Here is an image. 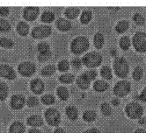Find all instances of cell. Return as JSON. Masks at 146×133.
Instances as JSON below:
<instances>
[{
    "mask_svg": "<svg viewBox=\"0 0 146 133\" xmlns=\"http://www.w3.org/2000/svg\"><path fill=\"white\" fill-rule=\"evenodd\" d=\"M113 70L115 75L119 78H126L129 72V67L126 59L124 57L115 58V60L113 61Z\"/></svg>",
    "mask_w": 146,
    "mask_h": 133,
    "instance_id": "cell-1",
    "label": "cell"
},
{
    "mask_svg": "<svg viewBox=\"0 0 146 133\" xmlns=\"http://www.w3.org/2000/svg\"><path fill=\"white\" fill-rule=\"evenodd\" d=\"M89 48V40L86 37L80 36L72 40L70 49L71 52L75 54H81Z\"/></svg>",
    "mask_w": 146,
    "mask_h": 133,
    "instance_id": "cell-2",
    "label": "cell"
},
{
    "mask_svg": "<svg viewBox=\"0 0 146 133\" xmlns=\"http://www.w3.org/2000/svg\"><path fill=\"white\" fill-rule=\"evenodd\" d=\"M125 112L128 117L131 119H138L141 118L143 114V109L142 105L135 102H132L126 105Z\"/></svg>",
    "mask_w": 146,
    "mask_h": 133,
    "instance_id": "cell-3",
    "label": "cell"
},
{
    "mask_svg": "<svg viewBox=\"0 0 146 133\" xmlns=\"http://www.w3.org/2000/svg\"><path fill=\"white\" fill-rule=\"evenodd\" d=\"M82 62L88 67H96L102 62V55L97 52L87 53L83 57Z\"/></svg>",
    "mask_w": 146,
    "mask_h": 133,
    "instance_id": "cell-4",
    "label": "cell"
},
{
    "mask_svg": "<svg viewBox=\"0 0 146 133\" xmlns=\"http://www.w3.org/2000/svg\"><path fill=\"white\" fill-rule=\"evenodd\" d=\"M132 43L135 50L138 53L146 52V33L143 32H137L133 36Z\"/></svg>",
    "mask_w": 146,
    "mask_h": 133,
    "instance_id": "cell-5",
    "label": "cell"
},
{
    "mask_svg": "<svg viewBox=\"0 0 146 133\" xmlns=\"http://www.w3.org/2000/svg\"><path fill=\"white\" fill-rule=\"evenodd\" d=\"M131 90V84L128 81H120L113 88V94L116 96L123 97L127 96Z\"/></svg>",
    "mask_w": 146,
    "mask_h": 133,
    "instance_id": "cell-6",
    "label": "cell"
},
{
    "mask_svg": "<svg viewBox=\"0 0 146 133\" xmlns=\"http://www.w3.org/2000/svg\"><path fill=\"white\" fill-rule=\"evenodd\" d=\"M45 118L48 122V124L51 126H57L60 124V121H61L59 111L53 108L48 109L46 110Z\"/></svg>",
    "mask_w": 146,
    "mask_h": 133,
    "instance_id": "cell-7",
    "label": "cell"
},
{
    "mask_svg": "<svg viewBox=\"0 0 146 133\" xmlns=\"http://www.w3.org/2000/svg\"><path fill=\"white\" fill-rule=\"evenodd\" d=\"M19 72L20 75L23 76H31L33 75L35 72V66L34 63L30 62V61H24V62L20 63L18 67Z\"/></svg>",
    "mask_w": 146,
    "mask_h": 133,
    "instance_id": "cell-8",
    "label": "cell"
},
{
    "mask_svg": "<svg viewBox=\"0 0 146 133\" xmlns=\"http://www.w3.org/2000/svg\"><path fill=\"white\" fill-rule=\"evenodd\" d=\"M51 33V27L48 26H38L32 31V36L35 39H43L49 36Z\"/></svg>",
    "mask_w": 146,
    "mask_h": 133,
    "instance_id": "cell-9",
    "label": "cell"
},
{
    "mask_svg": "<svg viewBox=\"0 0 146 133\" xmlns=\"http://www.w3.org/2000/svg\"><path fill=\"white\" fill-rule=\"evenodd\" d=\"M39 12H40L39 7L27 6L24 9L23 17L25 18V19L28 20V21H34L39 15Z\"/></svg>",
    "mask_w": 146,
    "mask_h": 133,
    "instance_id": "cell-10",
    "label": "cell"
},
{
    "mask_svg": "<svg viewBox=\"0 0 146 133\" xmlns=\"http://www.w3.org/2000/svg\"><path fill=\"white\" fill-rule=\"evenodd\" d=\"M0 76L8 80H13L16 78V73L12 67L2 64L0 65Z\"/></svg>",
    "mask_w": 146,
    "mask_h": 133,
    "instance_id": "cell-11",
    "label": "cell"
},
{
    "mask_svg": "<svg viewBox=\"0 0 146 133\" xmlns=\"http://www.w3.org/2000/svg\"><path fill=\"white\" fill-rule=\"evenodd\" d=\"M26 103V99L22 95H14L11 99V106L14 109H19L23 108Z\"/></svg>",
    "mask_w": 146,
    "mask_h": 133,
    "instance_id": "cell-12",
    "label": "cell"
},
{
    "mask_svg": "<svg viewBox=\"0 0 146 133\" xmlns=\"http://www.w3.org/2000/svg\"><path fill=\"white\" fill-rule=\"evenodd\" d=\"M31 89L34 92L35 94H41L44 90V83L43 81L40 79H34L32 81H31Z\"/></svg>",
    "mask_w": 146,
    "mask_h": 133,
    "instance_id": "cell-13",
    "label": "cell"
},
{
    "mask_svg": "<svg viewBox=\"0 0 146 133\" xmlns=\"http://www.w3.org/2000/svg\"><path fill=\"white\" fill-rule=\"evenodd\" d=\"M27 124L30 126H33V127H40L43 124V120L41 118L40 116L39 115H33L27 118Z\"/></svg>",
    "mask_w": 146,
    "mask_h": 133,
    "instance_id": "cell-14",
    "label": "cell"
},
{
    "mask_svg": "<svg viewBox=\"0 0 146 133\" xmlns=\"http://www.w3.org/2000/svg\"><path fill=\"white\" fill-rule=\"evenodd\" d=\"M56 25V27L60 31H62V32H66V31H69L71 28V23L65 18L57 19Z\"/></svg>",
    "mask_w": 146,
    "mask_h": 133,
    "instance_id": "cell-15",
    "label": "cell"
},
{
    "mask_svg": "<svg viewBox=\"0 0 146 133\" xmlns=\"http://www.w3.org/2000/svg\"><path fill=\"white\" fill-rule=\"evenodd\" d=\"M77 84L81 89H87L90 87L91 81L86 78V76L84 74H82L81 75L78 76L77 80Z\"/></svg>",
    "mask_w": 146,
    "mask_h": 133,
    "instance_id": "cell-16",
    "label": "cell"
},
{
    "mask_svg": "<svg viewBox=\"0 0 146 133\" xmlns=\"http://www.w3.org/2000/svg\"><path fill=\"white\" fill-rule=\"evenodd\" d=\"M9 133H25V125L19 121L14 122L10 127Z\"/></svg>",
    "mask_w": 146,
    "mask_h": 133,
    "instance_id": "cell-17",
    "label": "cell"
},
{
    "mask_svg": "<svg viewBox=\"0 0 146 133\" xmlns=\"http://www.w3.org/2000/svg\"><path fill=\"white\" fill-rule=\"evenodd\" d=\"M109 85L107 81H102V80H98L96 81L94 84H93V88L97 92H104L108 88Z\"/></svg>",
    "mask_w": 146,
    "mask_h": 133,
    "instance_id": "cell-18",
    "label": "cell"
},
{
    "mask_svg": "<svg viewBox=\"0 0 146 133\" xmlns=\"http://www.w3.org/2000/svg\"><path fill=\"white\" fill-rule=\"evenodd\" d=\"M93 43H94V46L97 49L102 48L104 43H105V37H104V35L101 33H95L94 38H93Z\"/></svg>",
    "mask_w": 146,
    "mask_h": 133,
    "instance_id": "cell-19",
    "label": "cell"
},
{
    "mask_svg": "<svg viewBox=\"0 0 146 133\" xmlns=\"http://www.w3.org/2000/svg\"><path fill=\"white\" fill-rule=\"evenodd\" d=\"M79 12H80V10L78 7H68L65 10L64 14L67 18L73 19V18H76L78 16Z\"/></svg>",
    "mask_w": 146,
    "mask_h": 133,
    "instance_id": "cell-20",
    "label": "cell"
},
{
    "mask_svg": "<svg viewBox=\"0 0 146 133\" xmlns=\"http://www.w3.org/2000/svg\"><path fill=\"white\" fill-rule=\"evenodd\" d=\"M17 32L19 35L27 36L29 33V26L26 22H19L17 26Z\"/></svg>",
    "mask_w": 146,
    "mask_h": 133,
    "instance_id": "cell-21",
    "label": "cell"
},
{
    "mask_svg": "<svg viewBox=\"0 0 146 133\" xmlns=\"http://www.w3.org/2000/svg\"><path fill=\"white\" fill-rule=\"evenodd\" d=\"M129 21H127V20H121L115 26V31L118 33H123L129 29Z\"/></svg>",
    "mask_w": 146,
    "mask_h": 133,
    "instance_id": "cell-22",
    "label": "cell"
},
{
    "mask_svg": "<svg viewBox=\"0 0 146 133\" xmlns=\"http://www.w3.org/2000/svg\"><path fill=\"white\" fill-rule=\"evenodd\" d=\"M66 115L69 117V119L74 121L78 117V111L76 107L74 106H68L66 108Z\"/></svg>",
    "mask_w": 146,
    "mask_h": 133,
    "instance_id": "cell-23",
    "label": "cell"
},
{
    "mask_svg": "<svg viewBox=\"0 0 146 133\" xmlns=\"http://www.w3.org/2000/svg\"><path fill=\"white\" fill-rule=\"evenodd\" d=\"M100 75L105 80H111L113 78L111 68L108 66H103L100 69Z\"/></svg>",
    "mask_w": 146,
    "mask_h": 133,
    "instance_id": "cell-24",
    "label": "cell"
},
{
    "mask_svg": "<svg viewBox=\"0 0 146 133\" xmlns=\"http://www.w3.org/2000/svg\"><path fill=\"white\" fill-rule=\"evenodd\" d=\"M96 117H97V114L94 110H86L84 112V114H83V119L86 122H93L95 119H96Z\"/></svg>",
    "mask_w": 146,
    "mask_h": 133,
    "instance_id": "cell-25",
    "label": "cell"
},
{
    "mask_svg": "<svg viewBox=\"0 0 146 133\" xmlns=\"http://www.w3.org/2000/svg\"><path fill=\"white\" fill-rule=\"evenodd\" d=\"M143 76V69L142 67L140 66H137L135 67L134 71H133V75H132V77L135 81H139Z\"/></svg>",
    "mask_w": 146,
    "mask_h": 133,
    "instance_id": "cell-26",
    "label": "cell"
},
{
    "mask_svg": "<svg viewBox=\"0 0 146 133\" xmlns=\"http://www.w3.org/2000/svg\"><path fill=\"white\" fill-rule=\"evenodd\" d=\"M54 19H55V14L52 12L47 11L44 12L42 15H41V21L44 23H51L54 21Z\"/></svg>",
    "mask_w": 146,
    "mask_h": 133,
    "instance_id": "cell-27",
    "label": "cell"
},
{
    "mask_svg": "<svg viewBox=\"0 0 146 133\" xmlns=\"http://www.w3.org/2000/svg\"><path fill=\"white\" fill-rule=\"evenodd\" d=\"M57 95L59 96V98L62 101H66L69 98V91L65 87H59L56 90Z\"/></svg>",
    "mask_w": 146,
    "mask_h": 133,
    "instance_id": "cell-28",
    "label": "cell"
},
{
    "mask_svg": "<svg viewBox=\"0 0 146 133\" xmlns=\"http://www.w3.org/2000/svg\"><path fill=\"white\" fill-rule=\"evenodd\" d=\"M119 44H120V47L122 50L127 51L129 49V47H130V39L128 36H123L121 38Z\"/></svg>",
    "mask_w": 146,
    "mask_h": 133,
    "instance_id": "cell-29",
    "label": "cell"
},
{
    "mask_svg": "<svg viewBox=\"0 0 146 133\" xmlns=\"http://www.w3.org/2000/svg\"><path fill=\"white\" fill-rule=\"evenodd\" d=\"M8 86L5 83H0V100L5 101L8 96Z\"/></svg>",
    "mask_w": 146,
    "mask_h": 133,
    "instance_id": "cell-30",
    "label": "cell"
},
{
    "mask_svg": "<svg viewBox=\"0 0 146 133\" xmlns=\"http://www.w3.org/2000/svg\"><path fill=\"white\" fill-rule=\"evenodd\" d=\"M92 13L91 11H88V10H86V11H84L80 17V21L81 23L83 24H88L91 20H92Z\"/></svg>",
    "mask_w": 146,
    "mask_h": 133,
    "instance_id": "cell-31",
    "label": "cell"
},
{
    "mask_svg": "<svg viewBox=\"0 0 146 133\" xmlns=\"http://www.w3.org/2000/svg\"><path fill=\"white\" fill-rule=\"evenodd\" d=\"M55 72H56V67L54 65H48L41 69V75L45 76L53 75Z\"/></svg>",
    "mask_w": 146,
    "mask_h": 133,
    "instance_id": "cell-32",
    "label": "cell"
},
{
    "mask_svg": "<svg viewBox=\"0 0 146 133\" xmlns=\"http://www.w3.org/2000/svg\"><path fill=\"white\" fill-rule=\"evenodd\" d=\"M14 45L13 40L7 38H0V47H5V48H11Z\"/></svg>",
    "mask_w": 146,
    "mask_h": 133,
    "instance_id": "cell-33",
    "label": "cell"
},
{
    "mask_svg": "<svg viewBox=\"0 0 146 133\" xmlns=\"http://www.w3.org/2000/svg\"><path fill=\"white\" fill-rule=\"evenodd\" d=\"M100 109H101V112L103 113V115H105L107 117H109L112 115V112H113L112 108L108 103H103L100 106Z\"/></svg>",
    "mask_w": 146,
    "mask_h": 133,
    "instance_id": "cell-34",
    "label": "cell"
},
{
    "mask_svg": "<svg viewBox=\"0 0 146 133\" xmlns=\"http://www.w3.org/2000/svg\"><path fill=\"white\" fill-rule=\"evenodd\" d=\"M59 80L61 83H70L74 80V75H71V74H64V75H62L59 77Z\"/></svg>",
    "mask_w": 146,
    "mask_h": 133,
    "instance_id": "cell-35",
    "label": "cell"
},
{
    "mask_svg": "<svg viewBox=\"0 0 146 133\" xmlns=\"http://www.w3.org/2000/svg\"><path fill=\"white\" fill-rule=\"evenodd\" d=\"M70 68V63L66 60H62L58 63V70L61 72H66Z\"/></svg>",
    "mask_w": 146,
    "mask_h": 133,
    "instance_id": "cell-36",
    "label": "cell"
},
{
    "mask_svg": "<svg viewBox=\"0 0 146 133\" xmlns=\"http://www.w3.org/2000/svg\"><path fill=\"white\" fill-rule=\"evenodd\" d=\"M11 30V25L6 19H0V31L1 32H9Z\"/></svg>",
    "mask_w": 146,
    "mask_h": 133,
    "instance_id": "cell-37",
    "label": "cell"
},
{
    "mask_svg": "<svg viewBox=\"0 0 146 133\" xmlns=\"http://www.w3.org/2000/svg\"><path fill=\"white\" fill-rule=\"evenodd\" d=\"M41 102L46 105L53 104L55 103V97L50 94H48V95H45L41 97Z\"/></svg>",
    "mask_w": 146,
    "mask_h": 133,
    "instance_id": "cell-38",
    "label": "cell"
},
{
    "mask_svg": "<svg viewBox=\"0 0 146 133\" xmlns=\"http://www.w3.org/2000/svg\"><path fill=\"white\" fill-rule=\"evenodd\" d=\"M133 20L135 21V23L138 26H143L145 23V19L143 16L140 13H135L133 17Z\"/></svg>",
    "mask_w": 146,
    "mask_h": 133,
    "instance_id": "cell-39",
    "label": "cell"
},
{
    "mask_svg": "<svg viewBox=\"0 0 146 133\" xmlns=\"http://www.w3.org/2000/svg\"><path fill=\"white\" fill-rule=\"evenodd\" d=\"M37 49L40 52V54H43V53H47L49 51V45L47 42H40L39 43Z\"/></svg>",
    "mask_w": 146,
    "mask_h": 133,
    "instance_id": "cell-40",
    "label": "cell"
},
{
    "mask_svg": "<svg viewBox=\"0 0 146 133\" xmlns=\"http://www.w3.org/2000/svg\"><path fill=\"white\" fill-rule=\"evenodd\" d=\"M86 76V78L91 81L92 80H94L96 77H97V71L96 70H88V71H86L85 73H83Z\"/></svg>",
    "mask_w": 146,
    "mask_h": 133,
    "instance_id": "cell-41",
    "label": "cell"
},
{
    "mask_svg": "<svg viewBox=\"0 0 146 133\" xmlns=\"http://www.w3.org/2000/svg\"><path fill=\"white\" fill-rule=\"evenodd\" d=\"M51 57V52L48 51L47 53H43V54H38V60L40 61H46L48 60L49 58Z\"/></svg>",
    "mask_w": 146,
    "mask_h": 133,
    "instance_id": "cell-42",
    "label": "cell"
},
{
    "mask_svg": "<svg viewBox=\"0 0 146 133\" xmlns=\"http://www.w3.org/2000/svg\"><path fill=\"white\" fill-rule=\"evenodd\" d=\"M39 104V101L36 97L35 96H30L27 100V105L29 107H35Z\"/></svg>",
    "mask_w": 146,
    "mask_h": 133,
    "instance_id": "cell-43",
    "label": "cell"
},
{
    "mask_svg": "<svg viewBox=\"0 0 146 133\" xmlns=\"http://www.w3.org/2000/svg\"><path fill=\"white\" fill-rule=\"evenodd\" d=\"M71 64H72V66L74 67L75 68H80L81 67V65H82V61H81L80 59L75 58L74 60L71 61Z\"/></svg>",
    "mask_w": 146,
    "mask_h": 133,
    "instance_id": "cell-44",
    "label": "cell"
},
{
    "mask_svg": "<svg viewBox=\"0 0 146 133\" xmlns=\"http://www.w3.org/2000/svg\"><path fill=\"white\" fill-rule=\"evenodd\" d=\"M139 100L143 102V103H146V86L144 87V88L142 90V92L139 95Z\"/></svg>",
    "mask_w": 146,
    "mask_h": 133,
    "instance_id": "cell-45",
    "label": "cell"
},
{
    "mask_svg": "<svg viewBox=\"0 0 146 133\" xmlns=\"http://www.w3.org/2000/svg\"><path fill=\"white\" fill-rule=\"evenodd\" d=\"M0 14L5 17L9 14V9L7 7H1L0 8Z\"/></svg>",
    "mask_w": 146,
    "mask_h": 133,
    "instance_id": "cell-46",
    "label": "cell"
},
{
    "mask_svg": "<svg viewBox=\"0 0 146 133\" xmlns=\"http://www.w3.org/2000/svg\"><path fill=\"white\" fill-rule=\"evenodd\" d=\"M84 133H100V131L97 128H91L86 130Z\"/></svg>",
    "mask_w": 146,
    "mask_h": 133,
    "instance_id": "cell-47",
    "label": "cell"
},
{
    "mask_svg": "<svg viewBox=\"0 0 146 133\" xmlns=\"http://www.w3.org/2000/svg\"><path fill=\"white\" fill-rule=\"evenodd\" d=\"M112 104H113V106H118V105L120 104V101H119L117 98L113 99V100H112Z\"/></svg>",
    "mask_w": 146,
    "mask_h": 133,
    "instance_id": "cell-48",
    "label": "cell"
},
{
    "mask_svg": "<svg viewBox=\"0 0 146 133\" xmlns=\"http://www.w3.org/2000/svg\"><path fill=\"white\" fill-rule=\"evenodd\" d=\"M135 133H146V130H143V129L138 128V129H137V130H135Z\"/></svg>",
    "mask_w": 146,
    "mask_h": 133,
    "instance_id": "cell-49",
    "label": "cell"
},
{
    "mask_svg": "<svg viewBox=\"0 0 146 133\" xmlns=\"http://www.w3.org/2000/svg\"><path fill=\"white\" fill-rule=\"evenodd\" d=\"M28 133H41V132L38 129H31Z\"/></svg>",
    "mask_w": 146,
    "mask_h": 133,
    "instance_id": "cell-50",
    "label": "cell"
},
{
    "mask_svg": "<svg viewBox=\"0 0 146 133\" xmlns=\"http://www.w3.org/2000/svg\"><path fill=\"white\" fill-rule=\"evenodd\" d=\"M55 133H66V132L64 130H62V128H57V129H56Z\"/></svg>",
    "mask_w": 146,
    "mask_h": 133,
    "instance_id": "cell-51",
    "label": "cell"
},
{
    "mask_svg": "<svg viewBox=\"0 0 146 133\" xmlns=\"http://www.w3.org/2000/svg\"><path fill=\"white\" fill-rule=\"evenodd\" d=\"M144 123H145V119H143H143H140V120H139V124H144Z\"/></svg>",
    "mask_w": 146,
    "mask_h": 133,
    "instance_id": "cell-52",
    "label": "cell"
},
{
    "mask_svg": "<svg viewBox=\"0 0 146 133\" xmlns=\"http://www.w3.org/2000/svg\"><path fill=\"white\" fill-rule=\"evenodd\" d=\"M0 132H1V128H0Z\"/></svg>",
    "mask_w": 146,
    "mask_h": 133,
    "instance_id": "cell-53",
    "label": "cell"
}]
</instances>
